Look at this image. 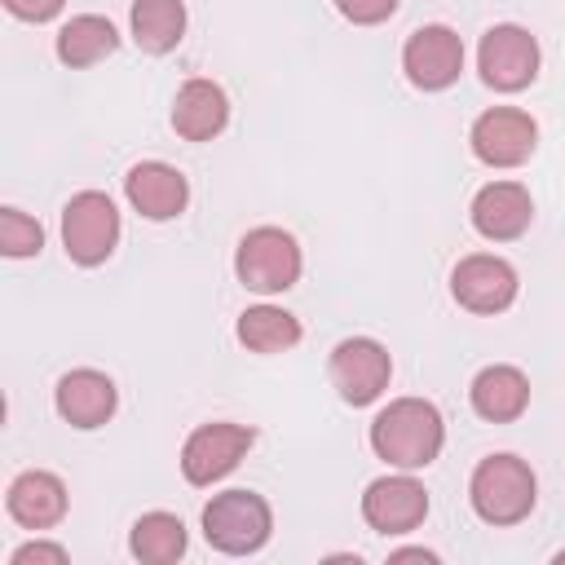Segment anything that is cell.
I'll return each instance as SVG.
<instances>
[{
	"instance_id": "1",
	"label": "cell",
	"mask_w": 565,
	"mask_h": 565,
	"mask_svg": "<svg viewBox=\"0 0 565 565\" xmlns=\"http://www.w3.org/2000/svg\"><path fill=\"white\" fill-rule=\"evenodd\" d=\"M441 441H446L441 411L424 397H393L371 419V450L402 472L428 468L441 455Z\"/></svg>"
},
{
	"instance_id": "25",
	"label": "cell",
	"mask_w": 565,
	"mask_h": 565,
	"mask_svg": "<svg viewBox=\"0 0 565 565\" xmlns=\"http://www.w3.org/2000/svg\"><path fill=\"white\" fill-rule=\"evenodd\" d=\"M31 561H40V565H66V547L62 543H22L13 556H9V565H31Z\"/></svg>"
},
{
	"instance_id": "7",
	"label": "cell",
	"mask_w": 565,
	"mask_h": 565,
	"mask_svg": "<svg viewBox=\"0 0 565 565\" xmlns=\"http://www.w3.org/2000/svg\"><path fill=\"white\" fill-rule=\"evenodd\" d=\"M388 375H393V358L371 335H349L331 349V384L349 406L375 402L388 388Z\"/></svg>"
},
{
	"instance_id": "18",
	"label": "cell",
	"mask_w": 565,
	"mask_h": 565,
	"mask_svg": "<svg viewBox=\"0 0 565 565\" xmlns=\"http://www.w3.org/2000/svg\"><path fill=\"white\" fill-rule=\"evenodd\" d=\"M468 397H472V411H477L481 419H490V424H512V419H521L525 406H530V380H525L521 366L494 362V366H486V371L472 380Z\"/></svg>"
},
{
	"instance_id": "21",
	"label": "cell",
	"mask_w": 565,
	"mask_h": 565,
	"mask_svg": "<svg viewBox=\"0 0 565 565\" xmlns=\"http://www.w3.org/2000/svg\"><path fill=\"white\" fill-rule=\"evenodd\" d=\"M185 35V4L181 0H132V40L146 53H168Z\"/></svg>"
},
{
	"instance_id": "23",
	"label": "cell",
	"mask_w": 565,
	"mask_h": 565,
	"mask_svg": "<svg viewBox=\"0 0 565 565\" xmlns=\"http://www.w3.org/2000/svg\"><path fill=\"white\" fill-rule=\"evenodd\" d=\"M40 247H44L40 221L26 216V212H18V207H4L0 212V252L18 260V256H35Z\"/></svg>"
},
{
	"instance_id": "3",
	"label": "cell",
	"mask_w": 565,
	"mask_h": 565,
	"mask_svg": "<svg viewBox=\"0 0 565 565\" xmlns=\"http://www.w3.org/2000/svg\"><path fill=\"white\" fill-rule=\"evenodd\" d=\"M234 274L247 291H260V296H278L287 287H296L300 278V247L287 230L278 225H256L238 238V252H234Z\"/></svg>"
},
{
	"instance_id": "8",
	"label": "cell",
	"mask_w": 565,
	"mask_h": 565,
	"mask_svg": "<svg viewBox=\"0 0 565 565\" xmlns=\"http://www.w3.org/2000/svg\"><path fill=\"white\" fill-rule=\"evenodd\" d=\"M468 141H472V154L481 163H490V168H521L534 154V146H539V124L525 110H516V106H494V110L477 115Z\"/></svg>"
},
{
	"instance_id": "20",
	"label": "cell",
	"mask_w": 565,
	"mask_h": 565,
	"mask_svg": "<svg viewBox=\"0 0 565 565\" xmlns=\"http://www.w3.org/2000/svg\"><path fill=\"white\" fill-rule=\"evenodd\" d=\"M128 552L146 565H172L177 556H185V525L172 512H146L132 521L128 534Z\"/></svg>"
},
{
	"instance_id": "5",
	"label": "cell",
	"mask_w": 565,
	"mask_h": 565,
	"mask_svg": "<svg viewBox=\"0 0 565 565\" xmlns=\"http://www.w3.org/2000/svg\"><path fill=\"white\" fill-rule=\"evenodd\" d=\"M119 243V212L110 194L79 190L62 207V247L75 265H102Z\"/></svg>"
},
{
	"instance_id": "14",
	"label": "cell",
	"mask_w": 565,
	"mask_h": 565,
	"mask_svg": "<svg viewBox=\"0 0 565 565\" xmlns=\"http://www.w3.org/2000/svg\"><path fill=\"white\" fill-rule=\"evenodd\" d=\"M530 221H534V203H530V190L516 181H490L472 199V225L490 243L521 238L530 230Z\"/></svg>"
},
{
	"instance_id": "19",
	"label": "cell",
	"mask_w": 565,
	"mask_h": 565,
	"mask_svg": "<svg viewBox=\"0 0 565 565\" xmlns=\"http://www.w3.org/2000/svg\"><path fill=\"white\" fill-rule=\"evenodd\" d=\"M119 49V31L102 13H79L57 31V57L66 66H93Z\"/></svg>"
},
{
	"instance_id": "10",
	"label": "cell",
	"mask_w": 565,
	"mask_h": 565,
	"mask_svg": "<svg viewBox=\"0 0 565 565\" xmlns=\"http://www.w3.org/2000/svg\"><path fill=\"white\" fill-rule=\"evenodd\" d=\"M402 71H406V79H411L415 88H424V93L450 88V84L459 79V71H463V40H459L450 26H441V22L419 26V31L406 40V49H402Z\"/></svg>"
},
{
	"instance_id": "13",
	"label": "cell",
	"mask_w": 565,
	"mask_h": 565,
	"mask_svg": "<svg viewBox=\"0 0 565 565\" xmlns=\"http://www.w3.org/2000/svg\"><path fill=\"white\" fill-rule=\"evenodd\" d=\"M124 194H128V203H132L146 221H172V216H181L185 203H190V181H185L172 163L146 159V163H132V168H128Z\"/></svg>"
},
{
	"instance_id": "28",
	"label": "cell",
	"mask_w": 565,
	"mask_h": 565,
	"mask_svg": "<svg viewBox=\"0 0 565 565\" xmlns=\"http://www.w3.org/2000/svg\"><path fill=\"white\" fill-rule=\"evenodd\" d=\"M556 561H561V565H565V552H556Z\"/></svg>"
},
{
	"instance_id": "9",
	"label": "cell",
	"mask_w": 565,
	"mask_h": 565,
	"mask_svg": "<svg viewBox=\"0 0 565 565\" xmlns=\"http://www.w3.org/2000/svg\"><path fill=\"white\" fill-rule=\"evenodd\" d=\"M256 433L247 424H203L185 437L181 446V472L190 486H212L221 481L247 450H252Z\"/></svg>"
},
{
	"instance_id": "2",
	"label": "cell",
	"mask_w": 565,
	"mask_h": 565,
	"mask_svg": "<svg viewBox=\"0 0 565 565\" xmlns=\"http://www.w3.org/2000/svg\"><path fill=\"white\" fill-rule=\"evenodd\" d=\"M468 499H472V512L486 525H516V521L530 516V508L539 499V486H534V472H530L525 459L490 455V459H481L472 468Z\"/></svg>"
},
{
	"instance_id": "17",
	"label": "cell",
	"mask_w": 565,
	"mask_h": 565,
	"mask_svg": "<svg viewBox=\"0 0 565 565\" xmlns=\"http://www.w3.org/2000/svg\"><path fill=\"white\" fill-rule=\"evenodd\" d=\"M4 508L22 530H49L66 516V486H62V477L40 472V468L22 472V477H13Z\"/></svg>"
},
{
	"instance_id": "26",
	"label": "cell",
	"mask_w": 565,
	"mask_h": 565,
	"mask_svg": "<svg viewBox=\"0 0 565 565\" xmlns=\"http://www.w3.org/2000/svg\"><path fill=\"white\" fill-rule=\"evenodd\" d=\"M62 4L66 0H4V9L13 18H22V22H49V18L62 13Z\"/></svg>"
},
{
	"instance_id": "15",
	"label": "cell",
	"mask_w": 565,
	"mask_h": 565,
	"mask_svg": "<svg viewBox=\"0 0 565 565\" xmlns=\"http://www.w3.org/2000/svg\"><path fill=\"white\" fill-rule=\"evenodd\" d=\"M53 402H57V415L71 424V428H102L110 415H115V380L93 371V366H79V371H66L53 388Z\"/></svg>"
},
{
	"instance_id": "16",
	"label": "cell",
	"mask_w": 565,
	"mask_h": 565,
	"mask_svg": "<svg viewBox=\"0 0 565 565\" xmlns=\"http://www.w3.org/2000/svg\"><path fill=\"white\" fill-rule=\"evenodd\" d=\"M230 119V97L212 79H185L172 97V128L185 141H212Z\"/></svg>"
},
{
	"instance_id": "24",
	"label": "cell",
	"mask_w": 565,
	"mask_h": 565,
	"mask_svg": "<svg viewBox=\"0 0 565 565\" xmlns=\"http://www.w3.org/2000/svg\"><path fill=\"white\" fill-rule=\"evenodd\" d=\"M335 9H340L349 22H358V26H375V22L393 18L397 0H335Z\"/></svg>"
},
{
	"instance_id": "12",
	"label": "cell",
	"mask_w": 565,
	"mask_h": 565,
	"mask_svg": "<svg viewBox=\"0 0 565 565\" xmlns=\"http://www.w3.org/2000/svg\"><path fill=\"white\" fill-rule=\"evenodd\" d=\"M362 516L380 534H406V530H415L428 516V490L411 472L380 477L362 494Z\"/></svg>"
},
{
	"instance_id": "6",
	"label": "cell",
	"mask_w": 565,
	"mask_h": 565,
	"mask_svg": "<svg viewBox=\"0 0 565 565\" xmlns=\"http://www.w3.org/2000/svg\"><path fill=\"white\" fill-rule=\"evenodd\" d=\"M477 71H481V79L490 88L521 93L539 75V44H534V35L525 26H516V22L490 26L481 35V49H477Z\"/></svg>"
},
{
	"instance_id": "27",
	"label": "cell",
	"mask_w": 565,
	"mask_h": 565,
	"mask_svg": "<svg viewBox=\"0 0 565 565\" xmlns=\"http://www.w3.org/2000/svg\"><path fill=\"white\" fill-rule=\"evenodd\" d=\"M388 561H424V565H433L437 552H428V547H402V552H393Z\"/></svg>"
},
{
	"instance_id": "22",
	"label": "cell",
	"mask_w": 565,
	"mask_h": 565,
	"mask_svg": "<svg viewBox=\"0 0 565 565\" xmlns=\"http://www.w3.org/2000/svg\"><path fill=\"white\" fill-rule=\"evenodd\" d=\"M238 340L252 353H282V349L300 344V322L278 305H252L238 318Z\"/></svg>"
},
{
	"instance_id": "11",
	"label": "cell",
	"mask_w": 565,
	"mask_h": 565,
	"mask_svg": "<svg viewBox=\"0 0 565 565\" xmlns=\"http://www.w3.org/2000/svg\"><path fill=\"white\" fill-rule=\"evenodd\" d=\"M450 291L463 309L472 313H503L512 300H516V269L503 260V256H490V252H477V256H463L450 274Z\"/></svg>"
},
{
	"instance_id": "4",
	"label": "cell",
	"mask_w": 565,
	"mask_h": 565,
	"mask_svg": "<svg viewBox=\"0 0 565 565\" xmlns=\"http://www.w3.org/2000/svg\"><path fill=\"white\" fill-rule=\"evenodd\" d=\"M274 530V512L260 494L252 490H225V494H212V503L203 508V534L216 552L225 556H247V552H260L265 539Z\"/></svg>"
}]
</instances>
